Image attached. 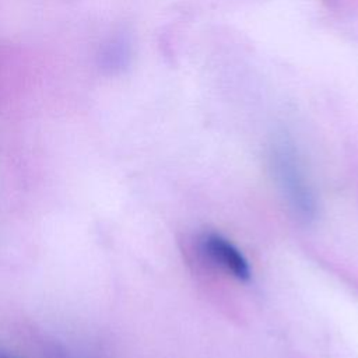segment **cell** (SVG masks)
Listing matches in <instances>:
<instances>
[{
	"label": "cell",
	"instance_id": "3",
	"mask_svg": "<svg viewBox=\"0 0 358 358\" xmlns=\"http://www.w3.org/2000/svg\"><path fill=\"white\" fill-rule=\"evenodd\" d=\"M0 358H14L13 355H8V354H6V352H1L0 351Z\"/></svg>",
	"mask_w": 358,
	"mask_h": 358
},
{
	"label": "cell",
	"instance_id": "2",
	"mask_svg": "<svg viewBox=\"0 0 358 358\" xmlns=\"http://www.w3.org/2000/svg\"><path fill=\"white\" fill-rule=\"evenodd\" d=\"M196 248L201 259L217 271L235 278L236 281H249L252 271L245 255L224 235L207 231L197 236Z\"/></svg>",
	"mask_w": 358,
	"mask_h": 358
},
{
	"label": "cell",
	"instance_id": "1",
	"mask_svg": "<svg viewBox=\"0 0 358 358\" xmlns=\"http://www.w3.org/2000/svg\"><path fill=\"white\" fill-rule=\"evenodd\" d=\"M270 166L277 186L294 214L303 221L313 218L316 210L315 196L301 158L288 140L278 138L273 143L270 148Z\"/></svg>",
	"mask_w": 358,
	"mask_h": 358
}]
</instances>
